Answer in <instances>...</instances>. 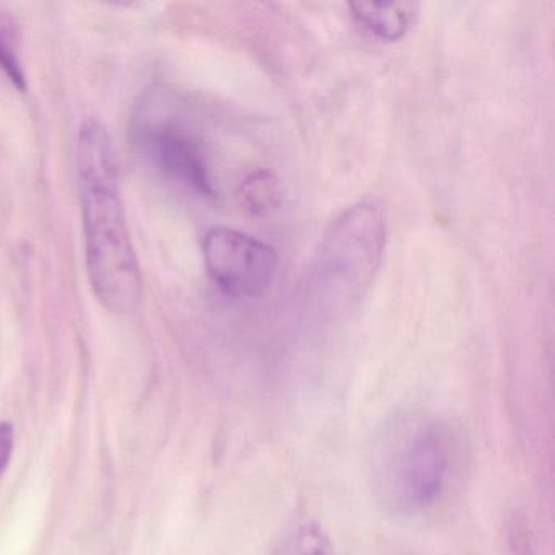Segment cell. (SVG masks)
Returning a JSON list of instances; mask_svg holds the SVG:
<instances>
[{
	"label": "cell",
	"instance_id": "obj_1",
	"mask_svg": "<svg viewBox=\"0 0 555 555\" xmlns=\"http://www.w3.org/2000/svg\"><path fill=\"white\" fill-rule=\"evenodd\" d=\"M463 466V440L450 422L428 412H404L385 422L373 438L370 487L383 512L422 518L447 502Z\"/></svg>",
	"mask_w": 555,
	"mask_h": 555
},
{
	"label": "cell",
	"instance_id": "obj_2",
	"mask_svg": "<svg viewBox=\"0 0 555 555\" xmlns=\"http://www.w3.org/2000/svg\"><path fill=\"white\" fill-rule=\"evenodd\" d=\"M77 162L90 285L106 310L132 313L144 284L119 191L115 147L99 119L83 121Z\"/></svg>",
	"mask_w": 555,
	"mask_h": 555
},
{
	"label": "cell",
	"instance_id": "obj_3",
	"mask_svg": "<svg viewBox=\"0 0 555 555\" xmlns=\"http://www.w3.org/2000/svg\"><path fill=\"white\" fill-rule=\"evenodd\" d=\"M386 222L382 207L362 201L344 210L327 229L311 272L321 307L346 310L363 297L382 264Z\"/></svg>",
	"mask_w": 555,
	"mask_h": 555
},
{
	"label": "cell",
	"instance_id": "obj_4",
	"mask_svg": "<svg viewBox=\"0 0 555 555\" xmlns=\"http://www.w3.org/2000/svg\"><path fill=\"white\" fill-rule=\"evenodd\" d=\"M170 96L162 89L149 90L132 118L138 147L155 167L193 193L217 196L203 141L173 112Z\"/></svg>",
	"mask_w": 555,
	"mask_h": 555
},
{
	"label": "cell",
	"instance_id": "obj_5",
	"mask_svg": "<svg viewBox=\"0 0 555 555\" xmlns=\"http://www.w3.org/2000/svg\"><path fill=\"white\" fill-rule=\"evenodd\" d=\"M203 255L207 274L230 297H262L278 275L275 249L229 227H214L206 233Z\"/></svg>",
	"mask_w": 555,
	"mask_h": 555
},
{
	"label": "cell",
	"instance_id": "obj_6",
	"mask_svg": "<svg viewBox=\"0 0 555 555\" xmlns=\"http://www.w3.org/2000/svg\"><path fill=\"white\" fill-rule=\"evenodd\" d=\"M349 9L357 27L362 28L366 35L383 43H396L414 28L421 5L417 2H353Z\"/></svg>",
	"mask_w": 555,
	"mask_h": 555
},
{
	"label": "cell",
	"instance_id": "obj_7",
	"mask_svg": "<svg viewBox=\"0 0 555 555\" xmlns=\"http://www.w3.org/2000/svg\"><path fill=\"white\" fill-rule=\"evenodd\" d=\"M274 555H337L326 529L317 519H295L279 541Z\"/></svg>",
	"mask_w": 555,
	"mask_h": 555
},
{
	"label": "cell",
	"instance_id": "obj_8",
	"mask_svg": "<svg viewBox=\"0 0 555 555\" xmlns=\"http://www.w3.org/2000/svg\"><path fill=\"white\" fill-rule=\"evenodd\" d=\"M0 70L12 86L27 92V74L22 63V34L17 21L0 8Z\"/></svg>",
	"mask_w": 555,
	"mask_h": 555
},
{
	"label": "cell",
	"instance_id": "obj_9",
	"mask_svg": "<svg viewBox=\"0 0 555 555\" xmlns=\"http://www.w3.org/2000/svg\"><path fill=\"white\" fill-rule=\"evenodd\" d=\"M246 209L256 217H266L278 209L282 201L281 183L272 171H253L242 184Z\"/></svg>",
	"mask_w": 555,
	"mask_h": 555
},
{
	"label": "cell",
	"instance_id": "obj_10",
	"mask_svg": "<svg viewBox=\"0 0 555 555\" xmlns=\"http://www.w3.org/2000/svg\"><path fill=\"white\" fill-rule=\"evenodd\" d=\"M15 431L11 422H0V477L4 476L14 454Z\"/></svg>",
	"mask_w": 555,
	"mask_h": 555
}]
</instances>
